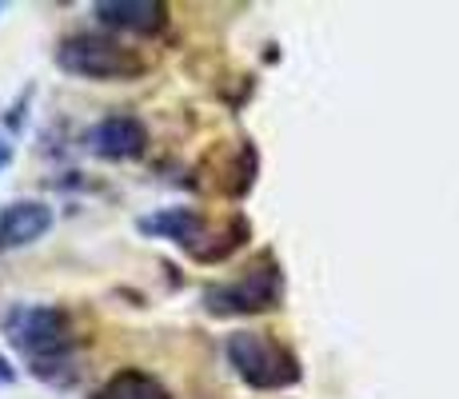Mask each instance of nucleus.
I'll list each match as a JSON object with an SVG mask.
<instances>
[{"label":"nucleus","mask_w":459,"mask_h":399,"mask_svg":"<svg viewBox=\"0 0 459 399\" xmlns=\"http://www.w3.org/2000/svg\"><path fill=\"white\" fill-rule=\"evenodd\" d=\"M56 65L68 76H84V80H128L144 73V60L136 56L125 44L108 40V37H68L56 48Z\"/></svg>","instance_id":"3"},{"label":"nucleus","mask_w":459,"mask_h":399,"mask_svg":"<svg viewBox=\"0 0 459 399\" xmlns=\"http://www.w3.org/2000/svg\"><path fill=\"white\" fill-rule=\"evenodd\" d=\"M92 13L100 24L125 32H152L164 21V4H156V0H100Z\"/></svg>","instance_id":"7"},{"label":"nucleus","mask_w":459,"mask_h":399,"mask_svg":"<svg viewBox=\"0 0 459 399\" xmlns=\"http://www.w3.org/2000/svg\"><path fill=\"white\" fill-rule=\"evenodd\" d=\"M4 335L24 360L32 363V376L48 384H68L73 371V324L65 312L44 304H16L4 316Z\"/></svg>","instance_id":"1"},{"label":"nucleus","mask_w":459,"mask_h":399,"mask_svg":"<svg viewBox=\"0 0 459 399\" xmlns=\"http://www.w3.org/2000/svg\"><path fill=\"white\" fill-rule=\"evenodd\" d=\"M224 351H228V363L236 368V376L248 387H260V392L292 387L299 379L296 360L288 356L276 340H268L264 332H236Z\"/></svg>","instance_id":"2"},{"label":"nucleus","mask_w":459,"mask_h":399,"mask_svg":"<svg viewBox=\"0 0 459 399\" xmlns=\"http://www.w3.org/2000/svg\"><path fill=\"white\" fill-rule=\"evenodd\" d=\"M52 228V208L44 200H16L0 212V252L37 244Z\"/></svg>","instance_id":"6"},{"label":"nucleus","mask_w":459,"mask_h":399,"mask_svg":"<svg viewBox=\"0 0 459 399\" xmlns=\"http://www.w3.org/2000/svg\"><path fill=\"white\" fill-rule=\"evenodd\" d=\"M88 148L104 160H136L148 148V128L136 117H104L88 132Z\"/></svg>","instance_id":"5"},{"label":"nucleus","mask_w":459,"mask_h":399,"mask_svg":"<svg viewBox=\"0 0 459 399\" xmlns=\"http://www.w3.org/2000/svg\"><path fill=\"white\" fill-rule=\"evenodd\" d=\"M136 228L144 236L172 239V244L196 252V239H200V232H204V220H200L196 208H164V212H152V216H140Z\"/></svg>","instance_id":"8"},{"label":"nucleus","mask_w":459,"mask_h":399,"mask_svg":"<svg viewBox=\"0 0 459 399\" xmlns=\"http://www.w3.org/2000/svg\"><path fill=\"white\" fill-rule=\"evenodd\" d=\"M280 291H284V276L276 264H260V268L244 272V276L216 283L204 291V308L212 316H248V312H268L276 308Z\"/></svg>","instance_id":"4"},{"label":"nucleus","mask_w":459,"mask_h":399,"mask_svg":"<svg viewBox=\"0 0 459 399\" xmlns=\"http://www.w3.org/2000/svg\"><path fill=\"white\" fill-rule=\"evenodd\" d=\"M13 376H16V371H13V368H8V363H4V360H0V384H13Z\"/></svg>","instance_id":"10"},{"label":"nucleus","mask_w":459,"mask_h":399,"mask_svg":"<svg viewBox=\"0 0 459 399\" xmlns=\"http://www.w3.org/2000/svg\"><path fill=\"white\" fill-rule=\"evenodd\" d=\"M8 156H13V152H8V144H4V140H0V168L8 164Z\"/></svg>","instance_id":"11"},{"label":"nucleus","mask_w":459,"mask_h":399,"mask_svg":"<svg viewBox=\"0 0 459 399\" xmlns=\"http://www.w3.org/2000/svg\"><path fill=\"white\" fill-rule=\"evenodd\" d=\"M92 399H172V395H168V387L156 376H144V371H120V376H112Z\"/></svg>","instance_id":"9"}]
</instances>
